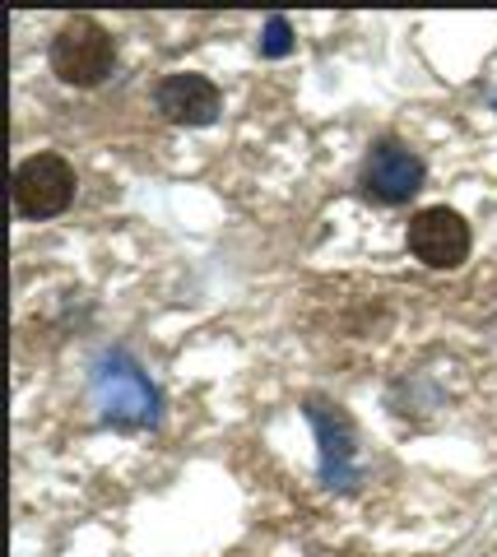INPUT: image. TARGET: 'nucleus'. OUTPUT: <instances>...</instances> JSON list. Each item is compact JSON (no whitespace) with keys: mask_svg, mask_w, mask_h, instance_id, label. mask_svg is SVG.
<instances>
[{"mask_svg":"<svg viewBox=\"0 0 497 557\" xmlns=\"http://www.w3.org/2000/svg\"><path fill=\"white\" fill-rule=\"evenodd\" d=\"M112 57H116L112 33L98 20H84V14L79 20H65L61 33L51 38V70L65 84H75V89H94V84L108 79Z\"/></svg>","mask_w":497,"mask_h":557,"instance_id":"f257e3e1","label":"nucleus"},{"mask_svg":"<svg viewBox=\"0 0 497 557\" xmlns=\"http://www.w3.org/2000/svg\"><path fill=\"white\" fill-rule=\"evenodd\" d=\"M94 391H98V409H102L108 423H116V428H149V423H159V391H153L145 381V372L131 368L126 358H108V362H102Z\"/></svg>","mask_w":497,"mask_h":557,"instance_id":"f03ea898","label":"nucleus"},{"mask_svg":"<svg viewBox=\"0 0 497 557\" xmlns=\"http://www.w3.org/2000/svg\"><path fill=\"white\" fill-rule=\"evenodd\" d=\"M75 200V168L61 153H33L14 168V209L24 219H51Z\"/></svg>","mask_w":497,"mask_h":557,"instance_id":"7ed1b4c3","label":"nucleus"},{"mask_svg":"<svg viewBox=\"0 0 497 557\" xmlns=\"http://www.w3.org/2000/svg\"><path fill=\"white\" fill-rule=\"evenodd\" d=\"M423 177L427 168L414 149H405L400 139H376L372 153L363 159V172H358V186L376 205H405L423 190Z\"/></svg>","mask_w":497,"mask_h":557,"instance_id":"20e7f679","label":"nucleus"},{"mask_svg":"<svg viewBox=\"0 0 497 557\" xmlns=\"http://www.w3.org/2000/svg\"><path fill=\"white\" fill-rule=\"evenodd\" d=\"M409 251L433 270H456L470 256V223L447 205L419 209L414 223H409Z\"/></svg>","mask_w":497,"mask_h":557,"instance_id":"39448f33","label":"nucleus"},{"mask_svg":"<svg viewBox=\"0 0 497 557\" xmlns=\"http://www.w3.org/2000/svg\"><path fill=\"white\" fill-rule=\"evenodd\" d=\"M307 418H312L316 442H321V479H325V487H349L353 483V423H349V413L312 399V405H307Z\"/></svg>","mask_w":497,"mask_h":557,"instance_id":"423d86ee","label":"nucleus"},{"mask_svg":"<svg viewBox=\"0 0 497 557\" xmlns=\"http://www.w3.org/2000/svg\"><path fill=\"white\" fill-rule=\"evenodd\" d=\"M153 102L177 126H210L224 98H219V89L204 75H167L159 84V94H153Z\"/></svg>","mask_w":497,"mask_h":557,"instance_id":"0eeeda50","label":"nucleus"},{"mask_svg":"<svg viewBox=\"0 0 497 557\" xmlns=\"http://www.w3.org/2000/svg\"><path fill=\"white\" fill-rule=\"evenodd\" d=\"M261 51H265V57H274V61L294 51V28H288V20H284V14H270V20H265V38H261Z\"/></svg>","mask_w":497,"mask_h":557,"instance_id":"6e6552de","label":"nucleus"},{"mask_svg":"<svg viewBox=\"0 0 497 557\" xmlns=\"http://www.w3.org/2000/svg\"><path fill=\"white\" fill-rule=\"evenodd\" d=\"M493 108H497V102H493Z\"/></svg>","mask_w":497,"mask_h":557,"instance_id":"1a4fd4ad","label":"nucleus"}]
</instances>
